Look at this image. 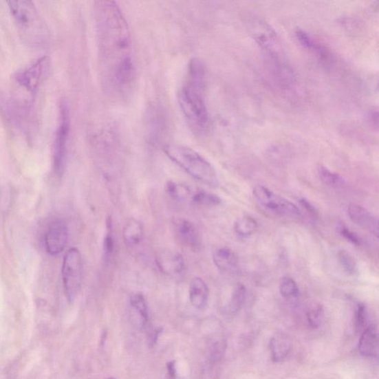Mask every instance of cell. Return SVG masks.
Instances as JSON below:
<instances>
[{"instance_id":"cell-1","label":"cell","mask_w":379,"mask_h":379,"mask_svg":"<svg viewBox=\"0 0 379 379\" xmlns=\"http://www.w3.org/2000/svg\"><path fill=\"white\" fill-rule=\"evenodd\" d=\"M94 11L105 83L111 92L121 95L131 89L136 77L130 28L113 1H96Z\"/></svg>"},{"instance_id":"cell-2","label":"cell","mask_w":379,"mask_h":379,"mask_svg":"<svg viewBox=\"0 0 379 379\" xmlns=\"http://www.w3.org/2000/svg\"><path fill=\"white\" fill-rule=\"evenodd\" d=\"M206 83V65L199 58H193L188 64L186 79L180 90L178 101L184 118L192 130L197 133L205 131L209 123L204 98Z\"/></svg>"},{"instance_id":"cell-3","label":"cell","mask_w":379,"mask_h":379,"mask_svg":"<svg viewBox=\"0 0 379 379\" xmlns=\"http://www.w3.org/2000/svg\"><path fill=\"white\" fill-rule=\"evenodd\" d=\"M168 158L194 179L217 186L218 178L211 164L197 151L178 144H169L163 149Z\"/></svg>"},{"instance_id":"cell-4","label":"cell","mask_w":379,"mask_h":379,"mask_svg":"<svg viewBox=\"0 0 379 379\" xmlns=\"http://www.w3.org/2000/svg\"><path fill=\"white\" fill-rule=\"evenodd\" d=\"M7 4L24 40L34 45L43 42L45 30L34 3L28 0H12Z\"/></svg>"},{"instance_id":"cell-5","label":"cell","mask_w":379,"mask_h":379,"mask_svg":"<svg viewBox=\"0 0 379 379\" xmlns=\"http://www.w3.org/2000/svg\"><path fill=\"white\" fill-rule=\"evenodd\" d=\"M248 25L251 36L270 60L274 61L275 67L284 65L283 50L274 29L257 18L250 19Z\"/></svg>"},{"instance_id":"cell-6","label":"cell","mask_w":379,"mask_h":379,"mask_svg":"<svg viewBox=\"0 0 379 379\" xmlns=\"http://www.w3.org/2000/svg\"><path fill=\"white\" fill-rule=\"evenodd\" d=\"M65 294L72 303L79 294L83 279V265L81 252L76 248L67 251L62 268Z\"/></svg>"},{"instance_id":"cell-7","label":"cell","mask_w":379,"mask_h":379,"mask_svg":"<svg viewBox=\"0 0 379 379\" xmlns=\"http://www.w3.org/2000/svg\"><path fill=\"white\" fill-rule=\"evenodd\" d=\"M70 130L71 118L69 106L66 102L62 101L54 147V169L58 174H62L65 169Z\"/></svg>"},{"instance_id":"cell-8","label":"cell","mask_w":379,"mask_h":379,"mask_svg":"<svg viewBox=\"0 0 379 379\" xmlns=\"http://www.w3.org/2000/svg\"><path fill=\"white\" fill-rule=\"evenodd\" d=\"M252 193L262 206L277 215L288 217L301 215L300 209L294 203L277 195L265 186H256Z\"/></svg>"},{"instance_id":"cell-9","label":"cell","mask_w":379,"mask_h":379,"mask_svg":"<svg viewBox=\"0 0 379 379\" xmlns=\"http://www.w3.org/2000/svg\"><path fill=\"white\" fill-rule=\"evenodd\" d=\"M48 67L50 58L43 56L27 69L19 72L17 77V82L29 92L34 93L40 86Z\"/></svg>"},{"instance_id":"cell-10","label":"cell","mask_w":379,"mask_h":379,"mask_svg":"<svg viewBox=\"0 0 379 379\" xmlns=\"http://www.w3.org/2000/svg\"><path fill=\"white\" fill-rule=\"evenodd\" d=\"M173 224L175 235L182 245L193 251L200 250V233L192 221L184 218H177L174 219Z\"/></svg>"},{"instance_id":"cell-11","label":"cell","mask_w":379,"mask_h":379,"mask_svg":"<svg viewBox=\"0 0 379 379\" xmlns=\"http://www.w3.org/2000/svg\"><path fill=\"white\" fill-rule=\"evenodd\" d=\"M69 239L66 226L61 220L52 221L48 226L45 237V247L48 254L57 255L62 252Z\"/></svg>"},{"instance_id":"cell-12","label":"cell","mask_w":379,"mask_h":379,"mask_svg":"<svg viewBox=\"0 0 379 379\" xmlns=\"http://www.w3.org/2000/svg\"><path fill=\"white\" fill-rule=\"evenodd\" d=\"M155 263L163 274L173 277L181 276L186 269L182 255L171 250L159 252L155 256Z\"/></svg>"},{"instance_id":"cell-13","label":"cell","mask_w":379,"mask_h":379,"mask_svg":"<svg viewBox=\"0 0 379 379\" xmlns=\"http://www.w3.org/2000/svg\"><path fill=\"white\" fill-rule=\"evenodd\" d=\"M349 218L359 227L370 232L376 237H378V221L365 208L351 204L348 207Z\"/></svg>"},{"instance_id":"cell-14","label":"cell","mask_w":379,"mask_h":379,"mask_svg":"<svg viewBox=\"0 0 379 379\" xmlns=\"http://www.w3.org/2000/svg\"><path fill=\"white\" fill-rule=\"evenodd\" d=\"M270 351L272 361L280 362L285 359L292 349L290 338L284 333H278L271 338Z\"/></svg>"},{"instance_id":"cell-15","label":"cell","mask_w":379,"mask_h":379,"mask_svg":"<svg viewBox=\"0 0 379 379\" xmlns=\"http://www.w3.org/2000/svg\"><path fill=\"white\" fill-rule=\"evenodd\" d=\"M189 296L194 307L198 310L205 308L209 299V288L206 281L199 277L193 279L190 284Z\"/></svg>"},{"instance_id":"cell-16","label":"cell","mask_w":379,"mask_h":379,"mask_svg":"<svg viewBox=\"0 0 379 379\" xmlns=\"http://www.w3.org/2000/svg\"><path fill=\"white\" fill-rule=\"evenodd\" d=\"M359 352L367 357H375L378 354V333L376 325H371L364 329L360 342Z\"/></svg>"},{"instance_id":"cell-17","label":"cell","mask_w":379,"mask_h":379,"mask_svg":"<svg viewBox=\"0 0 379 379\" xmlns=\"http://www.w3.org/2000/svg\"><path fill=\"white\" fill-rule=\"evenodd\" d=\"M296 36L300 45L307 51L315 54L319 60L326 62L329 59V55L326 48L304 29H297Z\"/></svg>"},{"instance_id":"cell-18","label":"cell","mask_w":379,"mask_h":379,"mask_svg":"<svg viewBox=\"0 0 379 379\" xmlns=\"http://www.w3.org/2000/svg\"><path fill=\"white\" fill-rule=\"evenodd\" d=\"M213 261L218 269L224 272L235 271L239 266L235 252L228 248H221L213 252Z\"/></svg>"},{"instance_id":"cell-19","label":"cell","mask_w":379,"mask_h":379,"mask_svg":"<svg viewBox=\"0 0 379 379\" xmlns=\"http://www.w3.org/2000/svg\"><path fill=\"white\" fill-rule=\"evenodd\" d=\"M144 236L142 223L137 219H131L124 227L123 239L125 244L133 247L140 244Z\"/></svg>"},{"instance_id":"cell-20","label":"cell","mask_w":379,"mask_h":379,"mask_svg":"<svg viewBox=\"0 0 379 379\" xmlns=\"http://www.w3.org/2000/svg\"><path fill=\"white\" fill-rule=\"evenodd\" d=\"M131 307L134 317L140 319L142 325H145L149 320V309L144 296L137 294L131 298Z\"/></svg>"},{"instance_id":"cell-21","label":"cell","mask_w":379,"mask_h":379,"mask_svg":"<svg viewBox=\"0 0 379 379\" xmlns=\"http://www.w3.org/2000/svg\"><path fill=\"white\" fill-rule=\"evenodd\" d=\"M191 201L199 206L209 208L218 206L221 203V199L215 194L204 190H197L193 192Z\"/></svg>"},{"instance_id":"cell-22","label":"cell","mask_w":379,"mask_h":379,"mask_svg":"<svg viewBox=\"0 0 379 379\" xmlns=\"http://www.w3.org/2000/svg\"><path fill=\"white\" fill-rule=\"evenodd\" d=\"M258 228L257 221L251 217L239 218L235 223V230L241 237H248L255 235Z\"/></svg>"},{"instance_id":"cell-23","label":"cell","mask_w":379,"mask_h":379,"mask_svg":"<svg viewBox=\"0 0 379 379\" xmlns=\"http://www.w3.org/2000/svg\"><path fill=\"white\" fill-rule=\"evenodd\" d=\"M318 173L320 180L326 186L334 188H339L343 186L345 180L341 175L330 171L327 168L323 166V165H320L318 167Z\"/></svg>"},{"instance_id":"cell-24","label":"cell","mask_w":379,"mask_h":379,"mask_svg":"<svg viewBox=\"0 0 379 379\" xmlns=\"http://www.w3.org/2000/svg\"><path fill=\"white\" fill-rule=\"evenodd\" d=\"M247 295V290L243 285H239L233 292L230 303V311L232 314H237L244 305Z\"/></svg>"},{"instance_id":"cell-25","label":"cell","mask_w":379,"mask_h":379,"mask_svg":"<svg viewBox=\"0 0 379 379\" xmlns=\"http://www.w3.org/2000/svg\"><path fill=\"white\" fill-rule=\"evenodd\" d=\"M168 195L176 200H182L190 195L191 191L186 187L179 186L176 182L168 181L164 186Z\"/></svg>"},{"instance_id":"cell-26","label":"cell","mask_w":379,"mask_h":379,"mask_svg":"<svg viewBox=\"0 0 379 379\" xmlns=\"http://www.w3.org/2000/svg\"><path fill=\"white\" fill-rule=\"evenodd\" d=\"M338 257L340 264L347 274L354 276L357 274L356 261L351 254L345 250H341L338 252Z\"/></svg>"},{"instance_id":"cell-27","label":"cell","mask_w":379,"mask_h":379,"mask_svg":"<svg viewBox=\"0 0 379 379\" xmlns=\"http://www.w3.org/2000/svg\"><path fill=\"white\" fill-rule=\"evenodd\" d=\"M325 316V310L322 305H317L311 307L307 314V320L311 328L316 329L322 325Z\"/></svg>"},{"instance_id":"cell-28","label":"cell","mask_w":379,"mask_h":379,"mask_svg":"<svg viewBox=\"0 0 379 379\" xmlns=\"http://www.w3.org/2000/svg\"><path fill=\"white\" fill-rule=\"evenodd\" d=\"M279 290L281 295L285 299L297 297L299 294L296 281L290 277H285L281 280Z\"/></svg>"},{"instance_id":"cell-29","label":"cell","mask_w":379,"mask_h":379,"mask_svg":"<svg viewBox=\"0 0 379 379\" xmlns=\"http://www.w3.org/2000/svg\"><path fill=\"white\" fill-rule=\"evenodd\" d=\"M108 231H107L106 236L103 241V257L105 262L109 261L113 254L115 248V242L112 233L111 221V219H109L108 222Z\"/></svg>"},{"instance_id":"cell-30","label":"cell","mask_w":379,"mask_h":379,"mask_svg":"<svg viewBox=\"0 0 379 379\" xmlns=\"http://www.w3.org/2000/svg\"><path fill=\"white\" fill-rule=\"evenodd\" d=\"M356 323L359 328L365 329L369 325V314L365 305H358L356 310Z\"/></svg>"},{"instance_id":"cell-31","label":"cell","mask_w":379,"mask_h":379,"mask_svg":"<svg viewBox=\"0 0 379 379\" xmlns=\"http://www.w3.org/2000/svg\"><path fill=\"white\" fill-rule=\"evenodd\" d=\"M338 231L340 235L349 242L352 243L353 245L359 246L362 244L360 238H359L352 230H349L346 226L343 225L338 226Z\"/></svg>"},{"instance_id":"cell-32","label":"cell","mask_w":379,"mask_h":379,"mask_svg":"<svg viewBox=\"0 0 379 379\" xmlns=\"http://www.w3.org/2000/svg\"><path fill=\"white\" fill-rule=\"evenodd\" d=\"M299 204L305 210L308 215L311 216V217H313L314 219L318 217V213L312 204H310L305 199H301L299 200Z\"/></svg>"},{"instance_id":"cell-33","label":"cell","mask_w":379,"mask_h":379,"mask_svg":"<svg viewBox=\"0 0 379 379\" xmlns=\"http://www.w3.org/2000/svg\"><path fill=\"white\" fill-rule=\"evenodd\" d=\"M367 122L371 126L372 129L378 131V109H372L368 112Z\"/></svg>"},{"instance_id":"cell-34","label":"cell","mask_w":379,"mask_h":379,"mask_svg":"<svg viewBox=\"0 0 379 379\" xmlns=\"http://www.w3.org/2000/svg\"><path fill=\"white\" fill-rule=\"evenodd\" d=\"M169 372L171 376H175L174 362H171L169 365Z\"/></svg>"},{"instance_id":"cell-35","label":"cell","mask_w":379,"mask_h":379,"mask_svg":"<svg viewBox=\"0 0 379 379\" xmlns=\"http://www.w3.org/2000/svg\"><path fill=\"white\" fill-rule=\"evenodd\" d=\"M109 379H116V378H109Z\"/></svg>"}]
</instances>
